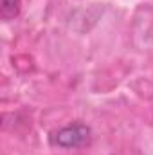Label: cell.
I'll return each instance as SVG.
<instances>
[{
  "mask_svg": "<svg viewBox=\"0 0 153 155\" xmlns=\"http://www.w3.org/2000/svg\"><path fill=\"white\" fill-rule=\"evenodd\" d=\"M90 139V128L85 124H70L52 135V143L61 148H79Z\"/></svg>",
  "mask_w": 153,
  "mask_h": 155,
  "instance_id": "obj_1",
  "label": "cell"
},
{
  "mask_svg": "<svg viewBox=\"0 0 153 155\" xmlns=\"http://www.w3.org/2000/svg\"><path fill=\"white\" fill-rule=\"evenodd\" d=\"M18 5H20V0H2V9H4V15H7V16L16 15Z\"/></svg>",
  "mask_w": 153,
  "mask_h": 155,
  "instance_id": "obj_2",
  "label": "cell"
}]
</instances>
